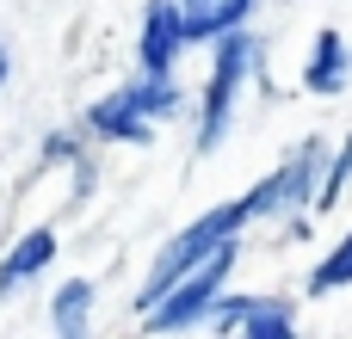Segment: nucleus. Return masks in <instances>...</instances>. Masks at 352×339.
I'll list each match as a JSON object with an SVG mask.
<instances>
[{
    "label": "nucleus",
    "instance_id": "nucleus-2",
    "mask_svg": "<svg viewBox=\"0 0 352 339\" xmlns=\"http://www.w3.org/2000/svg\"><path fill=\"white\" fill-rule=\"evenodd\" d=\"M167 111H179V86L161 80V74H142V80L118 86L111 99H99L87 111V130L93 136H111V142H148L155 117H167Z\"/></svg>",
    "mask_w": 352,
    "mask_h": 339
},
{
    "label": "nucleus",
    "instance_id": "nucleus-12",
    "mask_svg": "<svg viewBox=\"0 0 352 339\" xmlns=\"http://www.w3.org/2000/svg\"><path fill=\"white\" fill-rule=\"evenodd\" d=\"M346 284H352V235L328 253V259H322V266H316L309 290H316V296H334V290H346Z\"/></svg>",
    "mask_w": 352,
    "mask_h": 339
},
{
    "label": "nucleus",
    "instance_id": "nucleus-5",
    "mask_svg": "<svg viewBox=\"0 0 352 339\" xmlns=\"http://www.w3.org/2000/svg\"><path fill=\"white\" fill-rule=\"evenodd\" d=\"M316 167H322V142H303V148H297L272 179H260L248 198H235V204H241V216L254 222V216H272V210H297V204L309 198V185H322V179H316Z\"/></svg>",
    "mask_w": 352,
    "mask_h": 339
},
{
    "label": "nucleus",
    "instance_id": "nucleus-14",
    "mask_svg": "<svg viewBox=\"0 0 352 339\" xmlns=\"http://www.w3.org/2000/svg\"><path fill=\"white\" fill-rule=\"evenodd\" d=\"M6 68H12V56H6V43H0V86H6Z\"/></svg>",
    "mask_w": 352,
    "mask_h": 339
},
{
    "label": "nucleus",
    "instance_id": "nucleus-1",
    "mask_svg": "<svg viewBox=\"0 0 352 339\" xmlns=\"http://www.w3.org/2000/svg\"><path fill=\"white\" fill-rule=\"evenodd\" d=\"M241 222H248V216H241V204H217V210H204L192 229H179V235L161 247V259H155L148 284L136 290V309H142V315H155V309H161V303H167V296H173V290H179V284H186L210 253H223V247L235 241V229H241Z\"/></svg>",
    "mask_w": 352,
    "mask_h": 339
},
{
    "label": "nucleus",
    "instance_id": "nucleus-9",
    "mask_svg": "<svg viewBox=\"0 0 352 339\" xmlns=\"http://www.w3.org/2000/svg\"><path fill=\"white\" fill-rule=\"evenodd\" d=\"M50 259H56V235H50V229H31V235L0 259V296H12V290L31 284L37 272H50Z\"/></svg>",
    "mask_w": 352,
    "mask_h": 339
},
{
    "label": "nucleus",
    "instance_id": "nucleus-4",
    "mask_svg": "<svg viewBox=\"0 0 352 339\" xmlns=\"http://www.w3.org/2000/svg\"><path fill=\"white\" fill-rule=\"evenodd\" d=\"M229 266H235V241L223 247V253H210L155 315H148V334H192L198 321H210V309L223 303V278H229Z\"/></svg>",
    "mask_w": 352,
    "mask_h": 339
},
{
    "label": "nucleus",
    "instance_id": "nucleus-7",
    "mask_svg": "<svg viewBox=\"0 0 352 339\" xmlns=\"http://www.w3.org/2000/svg\"><path fill=\"white\" fill-rule=\"evenodd\" d=\"M179 43H186V25H179V0H148V12H142V37H136L142 74H161V80H167V68H173Z\"/></svg>",
    "mask_w": 352,
    "mask_h": 339
},
{
    "label": "nucleus",
    "instance_id": "nucleus-8",
    "mask_svg": "<svg viewBox=\"0 0 352 339\" xmlns=\"http://www.w3.org/2000/svg\"><path fill=\"white\" fill-rule=\"evenodd\" d=\"M254 12V0H179V25L186 43H223L229 31H241Z\"/></svg>",
    "mask_w": 352,
    "mask_h": 339
},
{
    "label": "nucleus",
    "instance_id": "nucleus-11",
    "mask_svg": "<svg viewBox=\"0 0 352 339\" xmlns=\"http://www.w3.org/2000/svg\"><path fill=\"white\" fill-rule=\"evenodd\" d=\"M87 309H93V284H87V278L62 284V290H56V303H50L56 339H87Z\"/></svg>",
    "mask_w": 352,
    "mask_h": 339
},
{
    "label": "nucleus",
    "instance_id": "nucleus-6",
    "mask_svg": "<svg viewBox=\"0 0 352 339\" xmlns=\"http://www.w3.org/2000/svg\"><path fill=\"white\" fill-rule=\"evenodd\" d=\"M210 327L235 339H297V321H291V303L285 296H229L210 309Z\"/></svg>",
    "mask_w": 352,
    "mask_h": 339
},
{
    "label": "nucleus",
    "instance_id": "nucleus-10",
    "mask_svg": "<svg viewBox=\"0 0 352 339\" xmlns=\"http://www.w3.org/2000/svg\"><path fill=\"white\" fill-rule=\"evenodd\" d=\"M346 74H352L346 37H340V31H316V56H309V68H303V86H316V93H340Z\"/></svg>",
    "mask_w": 352,
    "mask_h": 339
},
{
    "label": "nucleus",
    "instance_id": "nucleus-13",
    "mask_svg": "<svg viewBox=\"0 0 352 339\" xmlns=\"http://www.w3.org/2000/svg\"><path fill=\"white\" fill-rule=\"evenodd\" d=\"M346 179H352V136H346V148L334 154V167H328V179H322V191H316V204L328 210V204L340 198V185H346Z\"/></svg>",
    "mask_w": 352,
    "mask_h": 339
},
{
    "label": "nucleus",
    "instance_id": "nucleus-3",
    "mask_svg": "<svg viewBox=\"0 0 352 339\" xmlns=\"http://www.w3.org/2000/svg\"><path fill=\"white\" fill-rule=\"evenodd\" d=\"M248 68H254V37L248 31H229L217 43V68H210V86H204V117H198V154H210L229 130V111L248 86Z\"/></svg>",
    "mask_w": 352,
    "mask_h": 339
}]
</instances>
